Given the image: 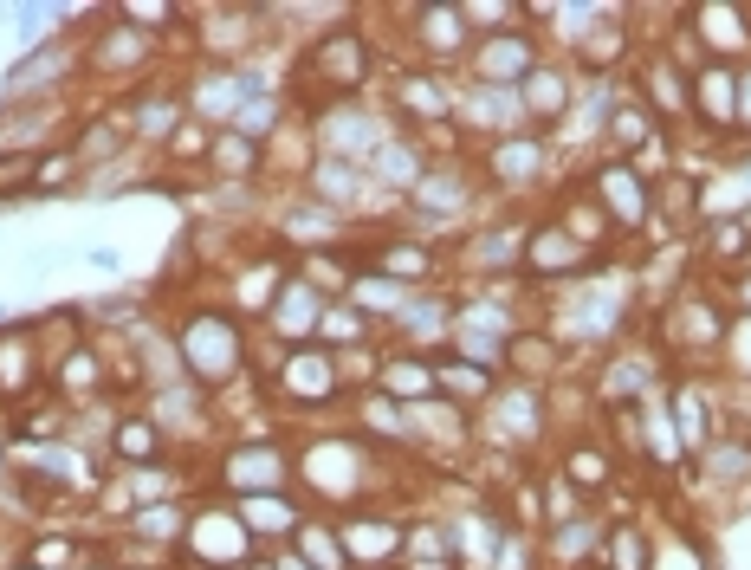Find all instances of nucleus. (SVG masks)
I'll use <instances>...</instances> for the list:
<instances>
[{
  "label": "nucleus",
  "mask_w": 751,
  "mask_h": 570,
  "mask_svg": "<svg viewBox=\"0 0 751 570\" xmlns=\"http://www.w3.org/2000/svg\"><path fill=\"white\" fill-rule=\"evenodd\" d=\"M512 78H531V39L499 33L480 46V85H512Z\"/></svg>",
  "instance_id": "f257e3e1"
},
{
  "label": "nucleus",
  "mask_w": 751,
  "mask_h": 570,
  "mask_svg": "<svg viewBox=\"0 0 751 570\" xmlns=\"http://www.w3.org/2000/svg\"><path fill=\"white\" fill-rule=\"evenodd\" d=\"M46 72H59V52H33V59H26V65H13V72H7V91H33V85H46Z\"/></svg>",
  "instance_id": "f03ea898"
},
{
  "label": "nucleus",
  "mask_w": 751,
  "mask_h": 570,
  "mask_svg": "<svg viewBox=\"0 0 751 570\" xmlns=\"http://www.w3.org/2000/svg\"><path fill=\"white\" fill-rule=\"evenodd\" d=\"M376 175H389L395 188H408L415 182V156H408L402 143H376Z\"/></svg>",
  "instance_id": "7ed1b4c3"
},
{
  "label": "nucleus",
  "mask_w": 751,
  "mask_h": 570,
  "mask_svg": "<svg viewBox=\"0 0 751 570\" xmlns=\"http://www.w3.org/2000/svg\"><path fill=\"white\" fill-rule=\"evenodd\" d=\"M272 117H279V104H272V98H247V104H240V130H247V137H266Z\"/></svg>",
  "instance_id": "20e7f679"
},
{
  "label": "nucleus",
  "mask_w": 751,
  "mask_h": 570,
  "mask_svg": "<svg viewBox=\"0 0 751 570\" xmlns=\"http://www.w3.org/2000/svg\"><path fill=\"white\" fill-rule=\"evenodd\" d=\"M525 169H538V143H505L499 149V175H525Z\"/></svg>",
  "instance_id": "39448f33"
},
{
  "label": "nucleus",
  "mask_w": 751,
  "mask_h": 570,
  "mask_svg": "<svg viewBox=\"0 0 751 570\" xmlns=\"http://www.w3.org/2000/svg\"><path fill=\"white\" fill-rule=\"evenodd\" d=\"M324 188H331V201H350V188H357V175H350L344 162H324V169H318V195H324Z\"/></svg>",
  "instance_id": "423d86ee"
},
{
  "label": "nucleus",
  "mask_w": 751,
  "mask_h": 570,
  "mask_svg": "<svg viewBox=\"0 0 751 570\" xmlns=\"http://www.w3.org/2000/svg\"><path fill=\"white\" fill-rule=\"evenodd\" d=\"M616 137H622V143H641V137H648V111H641V104H622V111H616Z\"/></svg>",
  "instance_id": "0eeeda50"
},
{
  "label": "nucleus",
  "mask_w": 751,
  "mask_h": 570,
  "mask_svg": "<svg viewBox=\"0 0 751 570\" xmlns=\"http://www.w3.org/2000/svg\"><path fill=\"white\" fill-rule=\"evenodd\" d=\"M124 454H130V460H149V454H156V434H149L143 422H130V428H124Z\"/></svg>",
  "instance_id": "6e6552de"
},
{
  "label": "nucleus",
  "mask_w": 751,
  "mask_h": 570,
  "mask_svg": "<svg viewBox=\"0 0 751 570\" xmlns=\"http://www.w3.org/2000/svg\"><path fill=\"white\" fill-rule=\"evenodd\" d=\"M169 124H175V104H149V111H143V137H169Z\"/></svg>",
  "instance_id": "1a4fd4ad"
},
{
  "label": "nucleus",
  "mask_w": 751,
  "mask_h": 570,
  "mask_svg": "<svg viewBox=\"0 0 751 570\" xmlns=\"http://www.w3.org/2000/svg\"><path fill=\"white\" fill-rule=\"evenodd\" d=\"M305 545H311V564H324V570H337V564H344V558H337V538H324V532H305Z\"/></svg>",
  "instance_id": "9d476101"
},
{
  "label": "nucleus",
  "mask_w": 751,
  "mask_h": 570,
  "mask_svg": "<svg viewBox=\"0 0 751 570\" xmlns=\"http://www.w3.org/2000/svg\"><path fill=\"white\" fill-rule=\"evenodd\" d=\"M680 428H687V441L700 447V402H693V396H680Z\"/></svg>",
  "instance_id": "9b49d317"
},
{
  "label": "nucleus",
  "mask_w": 751,
  "mask_h": 570,
  "mask_svg": "<svg viewBox=\"0 0 751 570\" xmlns=\"http://www.w3.org/2000/svg\"><path fill=\"white\" fill-rule=\"evenodd\" d=\"M745 124H751V72L739 78V130H745Z\"/></svg>",
  "instance_id": "f8f14e48"
}]
</instances>
